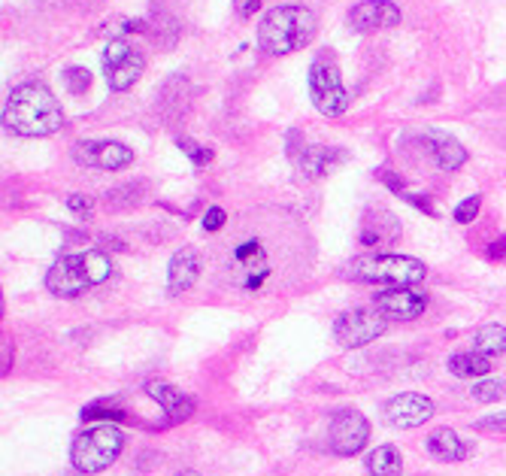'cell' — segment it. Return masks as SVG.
I'll return each instance as SVG.
<instances>
[{"instance_id":"obj_1","label":"cell","mask_w":506,"mask_h":476,"mask_svg":"<svg viewBox=\"0 0 506 476\" xmlns=\"http://www.w3.org/2000/svg\"><path fill=\"white\" fill-rule=\"evenodd\" d=\"M4 125L19 137H49L64 125V112L43 83H22L6 98Z\"/></svg>"},{"instance_id":"obj_2","label":"cell","mask_w":506,"mask_h":476,"mask_svg":"<svg viewBox=\"0 0 506 476\" xmlns=\"http://www.w3.org/2000/svg\"><path fill=\"white\" fill-rule=\"evenodd\" d=\"M316 37V15L313 10L300 4H286L277 10H268V15L258 24V49L268 55H288L309 46Z\"/></svg>"},{"instance_id":"obj_3","label":"cell","mask_w":506,"mask_h":476,"mask_svg":"<svg viewBox=\"0 0 506 476\" xmlns=\"http://www.w3.org/2000/svg\"><path fill=\"white\" fill-rule=\"evenodd\" d=\"M112 277V261L101 249L61 255L46 273V288L55 297H79L85 288L101 286Z\"/></svg>"},{"instance_id":"obj_4","label":"cell","mask_w":506,"mask_h":476,"mask_svg":"<svg viewBox=\"0 0 506 476\" xmlns=\"http://www.w3.org/2000/svg\"><path fill=\"white\" fill-rule=\"evenodd\" d=\"M352 279L376 282L388 288H413L424 279L428 267L419 258H406V255H364L352 261Z\"/></svg>"},{"instance_id":"obj_5","label":"cell","mask_w":506,"mask_h":476,"mask_svg":"<svg viewBox=\"0 0 506 476\" xmlns=\"http://www.w3.org/2000/svg\"><path fill=\"white\" fill-rule=\"evenodd\" d=\"M122 446H124V434L106 422V425H94L83 431V434L73 440V446H70V461H73L79 473H101L119 458Z\"/></svg>"},{"instance_id":"obj_6","label":"cell","mask_w":506,"mask_h":476,"mask_svg":"<svg viewBox=\"0 0 506 476\" xmlns=\"http://www.w3.org/2000/svg\"><path fill=\"white\" fill-rule=\"evenodd\" d=\"M309 98L322 116H343L349 110V92L343 85L340 67L331 52H318L309 64Z\"/></svg>"},{"instance_id":"obj_7","label":"cell","mask_w":506,"mask_h":476,"mask_svg":"<svg viewBox=\"0 0 506 476\" xmlns=\"http://www.w3.org/2000/svg\"><path fill=\"white\" fill-rule=\"evenodd\" d=\"M143 67H146L143 52L131 40H124V37L110 40V46L103 49V76L112 92H128V88L143 76Z\"/></svg>"},{"instance_id":"obj_8","label":"cell","mask_w":506,"mask_h":476,"mask_svg":"<svg viewBox=\"0 0 506 476\" xmlns=\"http://www.w3.org/2000/svg\"><path fill=\"white\" fill-rule=\"evenodd\" d=\"M388 319L379 310H349L334 322V340L343 349H364L376 337H383Z\"/></svg>"},{"instance_id":"obj_9","label":"cell","mask_w":506,"mask_h":476,"mask_svg":"<svg viewBox=\"0 0 506 476\" xmlns=\"http://www.w3.org/2000/svg\"><path fill=\"white\" fill-rule=\"evenodd\" d=\"M367 437H370V425L358 410L334 413L331 428H327V446H331L334 455H343V458L358 455L367 446Z\"/></svg>"},{"instance_id":"obj_10","label":"cell","mask_w":506,"mask_h":476,"mask_svg":"<svg viewBox=\"0 0 506 476\" xmlns=\"http://www.w3.org/2000/svg\"><path fill=\"white\" fill-rule=\"evenodd\" d=\"M73 161L83 167H97V170H122L134 161V149L115 143V140H101V143L83 140L73 146Z\"/></svg>"},{"instance_id":"obj_11","label":"cell","mask_w":506,"mask_h":476,"mask_svg":"<svg viewBox=\"0 0 506 476\" xmlns=\"http://www.w3.org/2000/svg\"><path fill=\"white\" fill-rule=\"evenodd\" d=\"M373 310H379L385 319H394V322H413L428 310V295L413 292V288H388V292L376 295Z\"/></svg>"},{"instance_id":"obj_12","label":"cell","mask_w":506,"mask_h":476,"mask_svg":"<svg viewBox=\"0 0 506 476\" xmlns=\"http://www.w3.org/2000/svg\"><path fill=\"white\" fill-rule=\"evenodd\" d=\"M431 416H433V401L424 398V394H415V392L394 394V398L385 403V422L392 428H401V431L419 428Z\"/></svg>"},{"instance_id":"obj_13","label":"cell","mask_w":506,"mask_h":476,"mask_svg":"<svg viewBox=\"0 0 506 476\" xmlns=\"http://www.w3.org/2000/svg\"><path fill=\"white\" fill-rule=\"evenodd\" d=\"M349 24L358 34L394 28V24H401V10H397L392 0H364V4H358L349 13Z\"/></svg>"},{"instance_id":"obj_14","label":"cell","mask_w":506,"mask_h":476,"mask_svg":"<svg viewBox=\"0 0 506 476\" xmlns=\"http://www.w3.org/2000/svg\"><path fill=\"white\" fill-rule=\"evenodd\" d=\"M200 255L198 249H191V246H185L170 258V267H167V288H170L173 295H182L194 288V282L200 279Z\"/></svg>"},{"instance_id":"obj_15","label":"cell","mask_w":506,"mask_h":476,"mask_svg":"<svg viewBox=\"0 0 506 476\" xmlns=\"http://www.w3.org/2000/svg\"><path fill=\"white\" fill-rule=\"evenodd\" d=\"M291 158H295V164L300 167V173L309 176V180H318V176L336 170V167L345 161V152L343 149H327V146H304Z\"/></svg>"},{"instance_id":"obj_16","label":"cell","mask_w":506,"mask_h":476,"mask_svg":"<svg viewBox=\"0 0 506 476\" xmlns=\"http://www.w3.org/2000/svg\"><path fill=\"white\" fill-rule=\"evenodd\" d=\"M146 394L167 413V422H185V419H191L194 401L182 389H173V385H167V383H149L146 385Z\"/></svg>"},{"instance_id":"obj_17","label":"cell","mask_w":506,"mask_h":476,"mask_svg":"<svg viewBox=\"0 0 506 476\" xmlns=\"http://www.w3.org/2000/svg\"><path fill=\"white\" fill-rule=\"evenodd\" d=\"M401 237V222L388 213V209H376V213H367L361 225V243L364 246H388Z\"/></svg>"},{"instance_id":"obj_18","label":"cell","mask_w":506,"mask_h":476,"mask_svg":"<svg viewBox=\"0 0 506 476\" xmlns=\"http://www.w3.org/2000/svg\"><path fill=\"white\" fill-rule=\"evenodd\" d=\"M424 140L431 143V155L440 170H458L467 161V149L455 137L440 134V131H424Z\"/></svg>"},{"instance_id":"obj_19","label":"cell","mask_w":506,"mask_h":476,"mask_svg":"<svg viewBox=\"0 0 506 476\" xmlns=\"http://www.w3.org/2000/svg\"><path fill=\"white\" fill-rule=\"evenodd\" d=\"M428 452L433 458H440V461H449V464L464 461L467 443L452 428H437V431H431V437H428Z\"/></svg>"},{"instance_id":"obj_20","label":"cell","mask_w":506,"mask_h":476,"mask_svg":"<svg viewBox=\"0 0 506 476\" xmlns=\"http://www.w3.org/2000/svg\"><path fill=\"white\" fill-rule=\"evenodd\" d=\"M370 476H404V458L394 446H376L364 461Z\"/></svg>"},{"instance_id":"obj_21","label":"cell","mask_w":506,"mask_h":476,"mask_svg":"<svg viewBox=\"0 0 506 476\" xmlns=\"http://www.w3.org/2000/svg\"><path fill=\"white\" fill-rule=\"evenodd\" d=\"M491 370V358L479 355V352H458V355L449 358V374H455L461 379H479Z\"/></svg>"},{"instance_id":"obj_22","label":"cell","mask_w":506,"mask_h":476,"mask_svg":"<svg viewBox=\"0 0 506 476\" xmlns=\"http://www.w3.org/2000/svg\"><path fill=\"white\" fill-rule=\"evenodd\" d=\"M473 352L485 358H497L506 352V328L503 325H482L473 337Z\"/></svg>"},{"instance_id":"obj_23","label":"cell","mask_w":506,"mask_h":476,"mask_svg":"<svg viewBox=\"0 0 506 476\" xmlns=\"http://www.w3.org/2000/svg\"><path fill=\"white\" fill-rule=\"evenodd\" d=\"M470 394H473V401L479 403H494L506 398V383L503 379H485V383H476L473 389H470Z\"/></svg>"},{"instance_id":"obj_24","label":"cell","mask_w":506,"mask_h":476,"mask_svg":"<svg viewBox=\"0 0 506 476\" xmlns=\"http://www.w3.org/2000/svg\"><path fill=\"white\" fill-rule=\"evenodd\" d=\"M137 191H143V185H122V189H115V191H110V195H106V207L119 209V207L137 204V200H140Z\"/></svg>"},{"instance_id":"obj_25","label":"cell","mask_w":506,"mask_h":476,"mask_svg":"<svg viewBox=\"0 0 506 476\" xmlns=\"http://www.w3.org/2000/svg\"><path fill=\"white\" fill-rule=\"evenodd\" d=\"M64 83H67V92L70 94H85L88 85H92V73H88L85 67H67L64 73Z\"/></svg>"},{"instance_id":"obj_26","label":"cell","mask_w":506,"mask_h":476,"mask_svg":"<svg viewBox=\"0 0 506 476\" xmlns=\"http://www.w3.org/2000/svg\"><path fill=\"white\" fill-rule=\"evenodd\" d=\"M83 419H112V422H119V419H124V410L103 401V403H92V407H85Z\"/></svg>"},{"instance_id":"obj_27","label":"cell","mask_w":506,"mask_h":476,"mask_svg":"<svg viewBox=\"0 0 506 476\" xmlns=\"http://www.w3.org/2000/svg\"><path fill=\"white\" fill-rule=\"evenodd\" d=\"M479 207H482V198H479V195L464 198V200H461V204L455 207V222L470 225V222H473V219L479 216Z\"/></svg>"},{"instance_id":"obj_28","label":"cell","mask_w":506,"mask_h":476,"mask_svg":"<svg viewBox=\"0 0 506 476\" xmlns=\"http://www.w3.org/2000/svg\"><path fill=\"white\" fill-rule=\"evenodd\" d=\"M176 143H180L182 152H189V158H191L194 164H209V161H212V152H209V149H203V146L191 143V140H182V137L176 140Z\"/></svg>"},{"instance_id":"obj_29","label":"cell","mask_w":506,"mask_h":476,"mask_svg":"<svg viewBox=\"0 0 506 476\" xmlns=\"http://www.w3.org/2000/svg\"><path fill=\"white\" fill-rule=\"evenodd\" d=\"M476 431H497V434H506V413H497V416H485V419H479Z\"/></svg>"},{"instance_id":"obj_30","label":"cell","mask_w":506,"mask_h":476,"mask_svg":"<svg viewBox=\"0 0 506 476\" xmlns=\"http://www.w3.org/2000/svg\"><path fill=\"white\" fill-rule=\"evenodd\" d=\"M67 209H70V213H76V216H92L94 204H92V198H85V195H70L67 198Z\"/></svg>"},{"instance_id":"obj_31","label":"cell","mask_w":506,"mask_h":476,"mask_svg":"<svg viewBox=\"0 0 506 476\" xmlns=\"http://www.w3.org/2000/svg\"><path fill=\"white\" fill-rule=\"evenodd\" d=\"M225 209L221 207H209L207 216H203V231H219L221 225H225Z\"/></svg>"},{"instance_id":"obj_32","label":"cell","mask_w":506,"mask_h":476,"mask_svg":"<svg viewBox=\"0 0 506 476\" xmlns=\"http://www.w3.org/2000/svg\"><path fill=\"white\" fill-rule=\"evenodd\" d=\"M234 10H237V15L248 19V15H255L261 10V0H234Z\"/></svg>"},{"instance_id":"obj_33","label":"cell","mask_w":506,"mask_h":476,"mask_svg":"<svg viewBox=\"0 0 506 476\" xmlns=\"http://www.w3.org/2000/svg\"><path fill=\"white\" fill-rule=\"evenodd\" d=\"M10 370V340H4V374Z\"/></svg>"},{"instance_id":"obj_34","label":"cell","mask_w":506,"mask_h":476,"mask_svg":"<svg viewBox=\"0 0 506 476\" xmlns=\"http://www.w3.org/2000/svg\"><path fill=\"white\" fill-rule=\"evenodd\" d=\"M176 476H200L198 471H182V473H176Z\"/></svg>"}]
</instances>
